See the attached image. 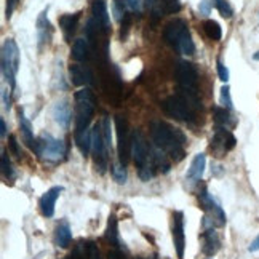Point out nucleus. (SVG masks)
<instances>
[{
    "mask_svg": "<svg viewBox=\"0 0 259 259\" xmlns=\"http://www.w3.org/2000/svg\"><path fill=\"white\" fill-rule=\"evenodd\" d=\"M35 154L48 162H58L66 155V146L61 139H56L50 135H42L37 139Z\"/></svg>",
    "mask_w": 259,
    "mask_h": 259,
    "instance_id": "obj_8",
    "label": "nucleus"
},
{
    "mask_svg": "<svg viewBox=\"0 0 259 259\" xmlns=\"http://www.w3.org/2000/svg\"><path fill=\"white\" fill-rule=\"evenodd\" d=\"M0 128H2V130H0V136L5 138L7 136V123H5L4 118H0Z\"/></svg>",
    "mask_w": 259,
    "mask_h": 259,
    "instance_id": "obj_44",
    "label": "nucleus"
},
{
    "mask_svg": "<svg viewBox=\"0 0 259 259\" xmlns=\"http://www.w3.org/2000/svg\"><path fill=\"white\" fill-rule=\"evenodd\" d=\"M0 69L2 77L8 83L10 90L16 88V74L19 71V48L13 38H5L0 55Z\"/></svg>",
    "mask_w": 259,
    "mask_h": 259,
    "instance_id": "obj_5",
    "label": "nucleus"
},
{
    "mask_svg": "<svg viewBox=\"0 0 259 259\" xmlns=\"http://www.w3.org/2000/svg\"><path fill=\"white\" fill-rule=\"evenodd\" d=\"M132 155H133V162L139 170V178L141 181L147 183L149 179L154 176V168L149 163V146L146 143L144 135L136 130L133 132V141H132Z\"/></svg>",
    "mask_w": 259,
    "mask_h": 259,
    "instance_id": "obj_6",
    "label": "nucleus"
},
{
    "mask_svg": "<svg viewBox=\"0 0 259 259\" xmlns=\"http://www.w3.org/2000/svg\"><path fill=\"white\" fill-rule=\"evenodd\" d=\"M92 13H93V19L98 24V27L101 29L103 32H107L109 27H111V16H109V12H107L106 0H93Z\"/></svg>",
    "mask_w": 259,
    "mask_h": 259,
    "instance_id": "obj_14",
    "label": "nucleus"
},
{
    "mask_svg": "<svg viewBox=\"0 0 259 259\" xmlns=\"http://www.w3.org/2000/svg\"><path fill=\"white\" fill-rule=\"evenodd\" d=\"M106 240L112 245L118 243V226H117V218L114 214L109 216L107 229H106Z\"/></svg>",
    "mask_w": 259,
    "mask_h": 259,
    "instance_id": "obj_27",
    "label": "nucleus"
},
{
    "mask_svg": "<svg viewBox=\"0 0 259 259\" xmlns=\"http://www.w3.org/2000/svg\"><path fill=\"white\" fill-rule=\"evenodd\" d=\"M130 26H132V16L130 15H125L123 19H122V29H120V38H126L128 35V31H130Z\"/></svg>",
    "mask_w": 259,
    "mask_h": 259,
    "instance_id": "obj_37",
    "label": "nucleus"
},
{
    "mask_svg": "<svg viewBox=\"0 0 259 259\" xmlns=\"http://www.w3.org/2000/svg\"><path fill=\"white\" fill-rule=\"evenodd\" d=\"M216 69H218V75H219V80L227 83L229 82V69L224 66V63L221 61V59H218L216 63Z\"/></svg>",
    "mask_w": 259,
    "mask_h": 259,
    "instance_id": "obj_36",
    "label": "nucleus"
},
{
    "mask_svg": "<svg viewBox=\"0 0 259 259\" xmlns=\"http://www.w3.org/2000/svg\"><path fill=\"white\" fill-rule=\"evenodd\" d=\"M52 115H53V120L61 128L69 126L72 118V111H71V104H69L67 99H59V101L55 103L52 109Z\"/></svg>",
    "mask_w": 259,
    "mask_h": 259,
    "instance_id": "obj_16",
    "label": "nucleus"
},
{
    "mask_svg": "<svg viewBox=\"0 0 259 259\" xmlns=\"http://www.w3.org/2000/svg\"><path fill=\"white\" fill-rule=\"evenodd\" d=\"M163 38L168 45L178 50L181 55L191 56L195 53V44L184 19H171L163 29Z\"/></svg>",
    "mask_w": 259,
    "mask_h": 259,
    "instance_id": "obj_3",
    "label": "nucleus"
},
{
    "mask_svg": "<svg viewBox=\"0 0 259 259\" xmlns=\"http://www.w3.org/2000/svg\"><path fill=\"white\" fill-rule=\"evenodd\" d=\"M2 99H4V109L10 111V96H8V90L2 88Z\"/></svg>",
    "mask_w": 259,
    "mask_h": 259,
    "instance_id": "obj_42",
    "label": "nucleus"
},
{
    "mask_svg": "<svg viewBox=\"0 0 259 259\" xmlns=\"http://www.w3.org/2000/svg\"><path fill=\"white\" fill-rule=\"evenodd\" d=\"M115 130H117V151H118V160L120 163L126 165L132 155V141L133 135H130L128 122L123 115L115 117Z\"/></svg>",
    "mask_w": 259,
    "mask_h": 259,
    "instance_id": "obj_10",
    "label": "nucleus"
},
{
    "mask_svg": "<svg viewBox=\"0 0 259 259\" xmlns=\"http://www.w3.org/2000/svg\"><path fill=\"white\" fill-rule=\"evenodd\" d=\"M176 82L179 85V95H183L195 109H202L198 96V72L197 67L189 61H179L176 66Z\"/></svg>",
    "mask_w": 259,
    "mask_h": 259,
    "instance_id": "obj_2",
    "label": "nucleus"
},
{
    "mask_svg": "<svg viewBox=\"0 0 259 259\" xmlns=\"http://www.w3.org/2000/svg\"><path fill=\"white\" fill-rule=\"evenodd\" d=\"M248 250H250V251H257V250H259V235L254 238L253 243L250 245V248H248Z\"/></svg>",
    "mask_w": 259,
    "mask_h": 259,
    "instance_id": "obj_43",
    "label": "nucleus"
},
{
    "mask_svg": "<svg viewBox=\"0 0 259 259\" xmlns=\"http://www.w3.org/2000/svg\"><path fill=\"white\" fill-rule=\"evenodd\" d=\"M112 178L117 184H125L126 183V168L123 163L117 162L112 163Z\"/></svg>",
    "mask_w": 259,
    "mask_h": 259,
    "instance_id": "obj_29",
    "label": "nucleus"
},
{
    "mask_svg": "<svg viewBox=\"0 0 259 259\" xmlns=\"http://www.w3.org/2000/svg\"><path fill=\"white\" fill-rule=\"evenodd\" d=\"M55 242L59 248H67L72 242V231L69 227L67 221H59V224L56 226V232H55Z\"/></svg>",
    "mask_w": 259,
    "mask_h": 259,
    "instance_id": "obj_22",
    "label": "nucleus"
},
{
    "mask_svg": "<svg viewBox=\"0 0 259 259\" xmlns=\"http://www.w3.org/2000/svg\"><path fill=\"white\" fill-rule=\"evenodd\" d=\"M160 10L163 15H176L181 12L179 0H160Z\"/></svg>",
    "mask_w": 259,
    "mask_h": 259,
    "instance_id": "obj_28",
    "label": "nucleus"
},
{
    "mask_svg": "<svg viewBox=\"0 0 259 259\" xmlns=\"http://www.w3.org/2000/svg\"><path fill=\"white\" fill-rule=\"evenodd\" d=\"M87 256L90 259H101V253H99L98 246L95 243H88L87 245Z\"/></svg>",
    "mask_w": 259,
    "mask_h": 259,
    "instance_id": "obj_38",
    "label": "nucleus"
},
{
    "mask_svg": "<svg viewBox=\"0 0 259 259\" xmlns=\"http://www.w3.org/2000/svg\"><path fill=\"white\" fill-rule=\"evenodd\" d=\"M74 141L75 146L78 147V151L82 152L83 157H87L92 152V130H87L82 133H74Z\"/></svg>",
    "mask_w": 259,
    "mask_h": 259,
    "instance_id": "obj_25",
    "label": "nucleus"
},
{
    "mask_svg": "<svg viewBox=\"0 0 259 259\" xmlns=\"http://www.w3.org/2000/svg\"><path fill=\"white\" fill-rule=\"evenodd\" d=\"M211 7H213V0H202L200 7H198V12H200L202 15H208Z\"/></svg>",
    "mask_w": 259,
    "mask_h": 259,
    "instance_id": "obj_41",
    "label": "nucleus"
},
{
    "mask_svg": "<svg viewBox=\"0 0 259 259\" xmlns=\"http://www.w3.org/2000/svg\"><path fill=\"white\" fill-rule=\"evenodd\" d=\"M211 112H213V118H214L216 126L229 128V126L234 125L232 115H231V111H229V109H226L223 106H213Z\"/></svg>",
    "mask_w": 259,
    "mask_h": 259,
    "instance_id": "obj_24",
    "label": "nucleus"
},
{
    "mask_svg": "<svg viewBox=\"0 0 259 259\" xmlns=\"http://www.w3.org/2000/svg\"><path fill=\"white\" fill-rule=\"evenodd\" d=\"M202 27H203L205 35L210 38V40L219 42L223 38V29L218 21H214V19H206V21H203Z\"/></svg>",
    "mask_w": 259,
    "mask_h": 259,
    "instance_id": "obj_26",
    "label": "nucleus"
},
{
    "mask_svg": "<svg viewBox=\"0 0 259 259\" xmlns=\"http://www.w3.org/2000/svg\"><path fill=\"white\" fill-rule=\"evenodd\" d=\"M205 166H206V157H205V154H197L192 158L191 168H189V171L186 175V181L191 183V184H195V183L200 181L202 176H203V171H205Z\"/></svg>",
    "mask_w": 259,
    "mask_h": 259,
    "instance_id": "obj_18",
    "label": "nucleus"
},
{
    "mask_svg": "<svg viewBox=\"0 0 259 259\" xmlns=\"http://www.w3.org/2000/svg\"><path fill=\"white\" fill-rule=\"evenodd\" d=\"M8 147H10V152H12L16 158H21L23 152H21V147H19V143L15 135H10L8 138Z\"/></svg>",
    "mask_w": 259,
    "mask_h": 259,
    "instance_id": "obj_34",
    "label": "nucleus"
},
{
    "mask_svg": "<svg viewBox=\"0 0 259 259\" xmlns=\"http://www.w3.org/2000/svg\"><path fill=\"white\" fill-rule=\"evenodd\" d=\"M74 99H75V132L74 133H82L90 130V122H92L93 114H95L96 99L92 90L87 87L78 90Z\"/></svg>",
    "mask_w": 259,
    "mask_h": 259,
    "instance_id": "obj_4",
    "label": "nucleus"
},
{
    "mask_svg": "<svg viewBox=\"0 0 259 259\" xmlns=\"http://www.w3.org/2000/svg\"><path fill=\"white\" fill-rule=\"evenodd\" d=\"M213 5L216 7L218 12L221 13L223 18H231L234 15V10L231 5H229L227 0H213Z\"/></svg>",
    "mask_w": 259,
    "mask_h": 259,
    "instance_id": "obj_31",
    "label": "nucleus"
},
{
    "mask_svg": "<svg viewBox=\"0 0 259 259\" xmlns=\"http://www.w3.org/2000/svg\"><path fill=\"white\" fill-rule=\"evenodd\" d=\"M151 136L155 147L163 151L173 162L178 163L186 157V136L179 128H175L162 120H154L151 123Z\"/></svg>",
    "mask_w": 259,
    "mask_h": 259,
    "instance_id": "obj_1",
    "label": "nucleus"
},
{
    "mask_svg": "<svg viewBox=\"0 0 259 259\" xmlns=\"http://www.w3.org/2000/svg\"><path fill=\"white\" fill-rule=\"evenodd\" d=\"M71 56H72V59H75L77 63L87 61V59L90 58V45H88L87 38H77L72 45Z\"/></svg>",
    "mask_w": 259,
    "mask_h": 259,
    "instance_id": "obj_23",
    "label": "nucleus"
},
{
    "mask_svg": "<svg viewBox=\"0 0 259 259\" xmlns=\"http://www.w3.org/2000/svg\"><path fill=\"white\" fill-rule=\"evenodd\" d=\"M80 12L78 13H67V15H63L59 18V27H61V31L64 34V38L67 42H71V38L77 29V24H78V19H80Z\"/></svg>",
    "mask_w": 259,
    "mask_h": 259,
    "instance_id": "obj_19",
    "label": "nucleus"
},
{
    "mask_svg": "<svg viewBox=\"0 0 259 259\" xmlns=\"http://www.w3.org/2000/svg\"><path fill=\"white\" fill-rule=\"evenodd\" d=\"M235 144H237V139L231 132H229V128L216 126V132H214V136L211 139V146H210L214 157H218V158L226 157V154L231 152L235 147Z\"/></svg>",
    "mask_w": 259,
    "mask_h": 259,
    "instance_id": "obj_11",
    "label": "nucleus"
},
{
    "mask_svg": "<svg viewBox=\"0 0 259 259\" xmlns=\"http://www.w3.org/2000/svg\"><path fill=\"white\" fill-rule=\"evenodd\" d=\"M64 191L63 186H53L50 187L48 191L40 197V202H38V206H40V211L45 218H53L55 214V205L58 197L61 195V192Z\"/></svg>",
    "mask_w": 259,
    "mask_h": 259,
    "instance_id": "obj_13",
    "label": "nucleus"
},
{
    "mask_svg": "<svg viewBox=\"0 0 259 259\" xmlns=\"http://www.w3.org/2000/svg\"><path fill=\"white\" fill-rule=\"evenodd\" d=\"M173 243L176 248L178 257H184V248H186V235H184V213L175 211L173 213Z\"/></svg>",
    "mask_w": 259,
    "mask_h": 259,
    "instance_id": "obj_12",
    "label": "nucleus"
},
{
    "mask_svg": "<svg viewBox=\"0 0 259 259\" xmlns=\"http://www.w3.org/2000/svg\"><path fill=\"white\" fill-rule=\"evenodd\" d=\"M103 136H104L106 146L111 149V146H112V122L109 117H104V120H103Z\"/></svg>",
    "mask_w": 259,
    "mask_h": 259,
    "instance_id": "obj_32",
    "label": "nucleus"
},
{
    "mask_svg": "<svg viewBox=\"0 0 259 259\" xmlns=\"http://www.w3.org/2000/svg\"><path fill=\"white\" fill-rule=\"evenodd\" d=\"M221 104L223 107L232 111V96H231V88H229L227 83L221 88Z\"/></svg>",
    "mask_w": 259,
    "mask_h": 259,
    "instance_id": "obj_33",
    "label": "nucleus"
},
{
    "mask_svg": "<svg viewBox=\"0 0 259 259\" xmlns=\"http://www.w3.org/2000/svg\"><path fill=\"white\" fill-rule=\"evenodd\" d=\"M107 146L103 136V123H96L92 130V154L95 157V166L99 175L106 173L107 168Z\"/></svg>",
    "mask_w": 259,
    "mask_h": 259,
    "instance_id": "obj_9",
    "label": "nucleus"
},
{
    "mask_svg": "<svg viewBox=\"0 0 259 259\" xmlns=\"http://www.w3.org/2000/svg\"><path fill=\"white\" fill-rule=\"evenodd\" d=\"M202 240H203V254L206 256L216 254L219 251V248H221V240H219L218 232L213 227L202 234Z\"/></svg>",
    "mask_w": 259,
    "mask_h": 259,
    "instance_id": "obj_20",
    "label": "nucleus"
},
{
    "mask_svg": "<svg viewBox=\"0 0 259 259\" xmlns=\"http://www.w3.org/2000/svg\"><path fill=\"white\" fill-rule=\"evenodd\" d=\"M125 4L126 7L132 10V12H136L139 13L143 10V4H144V0H125Z\"/></svg>",
    "mask_w": 259,
    "mask_h": 259,
    "instance_id": "obj_39",
    "label": "nucleus"
},
{
    "mask_svg": "<svg viewBox=\"0 0 259 259\" xmlns=\"http://www.w3.org/2000/svg\"><path fill=\"white\" fill-rule=\"evenodd\" d=\"M253 59H254V61H259V50H257V52L253 55Z\"/></svg>",
    "mask_w": 259,
    "mask_h": 259,
    "instance_id": "obj_45",
    "label": "nucleus"
},
{
    "mask_svg": "<svg viewBox=\"0 0 259 259\" xmlns=\"http://www.w3.org/2000/svg\"><path fill=\"white\" fill-rule=\"evenodd\" d=\"M125 2L123 0H112V8H114V16L118 21H122L125 16Z\"/></svg>",
    "mask_w": 259,
    "mask_h": 259,
    "instance_id": "obj_35",
    "label": "nucleus"
},
{
    "mask_svg": "<svg viewBox=\"0 0 259 259\" xmlns=\"http://www.w3.org/2000/svg\"><path fill=\"white\" fill-rule=\"evenodd\" d=\"M0 166H2V175L5 179H13L15 178V171L12 166V160L7 154V151H2V162H0Z\"/></svg>",
    "mask_w": 259,
    "mask_h": 259,
    "instance_id": "obj_30",
    "label": "nucleus"
},
{
    "mask_svg": "<svg viewBox=\"0 0 259 259\" xmlns=\"http://www.w3.org/2000/svg\"><path fill=\"white\" fill-rule=\"evenodd\" d=\"M19 130H21V135L24 143L27 144V147H31L32 151L35 149L37 139L34 138V132H32V123L27 120V117L24 115L23 109H19Z\"/></svg>",
    "mask_w": 259,
    "mask_h": 259,
    "instance_id": "obj_21",
    "label": "nucleus"
},
{
    "mask_svg": "<svg viewBox=\"0 0 259 259\" xmlns=\"http://www.w3.org/2000/svg\"><path fill=\"white\" fill-rule=\"evenodd\" d=\"M162 106H163V111L170 117L176 118V120H181L186 123L195 122V109L183 95L168 96Z\"/></svg>",
    "mask_w": 259,
    "mask_h": 259,
    "instance_id": "obj_7",
    "label": "nucleus"
},
{
    "mask_svg": "<svg viewBox=\"0 0 259 259\" xmlns=\"http://www.w3.org/2000/svg\"><path fill=\"white\" fill-rule=\"evenodd\" d=\"M35 32H37V44H38V48H42L45 44L50 42V38H52L53 29H52V23L48 21V8H45L44 12H42L40 15H38Z\"/></svg>",
    "mask_w": 259,
    "mask_h": 259,
    "instance_id": "obj_15",
    "label": "nucleus"
},
{
    "mask_svg": "<svg viewBox=\"0 0 259 259\" xmlns=\"http://www.w3.org/2000/svg\"><path fill=\"white\" fill-rule=\"evenodd\" d=\"M69 75H71V82L75 87H88L93 83V74L87 66L72 64L69 67Z\"/></svg>",
    "mask_w": 259,
    "mask_h": 259,
    "instance_id": "obj_17",
    "label": "nucleus"
},
{
    "mask_svg": "<svg viewBox=\"0 0 259 259\" xmlns=\"http://www.w3.org/2000/svg\"><path fill=\"white\" fill-rule=\"evenodd\" d=\"M18 4H19V0H7V8H5V16H7V19L12 18V15H13V12L16 10Z\"/></svg>",
    "mask_w": 259,
    "mask_h": 259,
    "instance_id": "obj_40",
    "label": "nucleus"
}]
</instances>
